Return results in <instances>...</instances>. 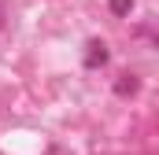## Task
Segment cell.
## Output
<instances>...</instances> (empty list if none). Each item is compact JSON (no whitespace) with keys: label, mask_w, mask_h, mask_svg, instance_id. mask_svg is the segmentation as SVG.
<instances>
[{"label":"cell","mask_w":159,"mask_h":155,"mask_svg":"<svg viewBox=\"0 0 159 155\" xmlns=\"http://www.w3.org/2000/svg\"><path fill=\"white\" fill-rule=\"evenodd\" d=\"M85 63H89V67H100V63H107V48H104L100 41H93V44H89V55H85Z\"/></svg>","instance_id":"1"},{"label":"cell","mask_w":159,"mask_h":155,"mask_svg":"<svg viewBox=\"0 0 159 155\" xmlns=\"http://www.w3.org/2000/svg\"><path fill=\"white\" fill-rule=\"evenodd\" d=\"M133 89H137V81H133V78H122L119 85H115V92H119V96H126V92H133Z\"/></svg>","instance_id":"2"},{"label":"cell","mask_w":159,"mask_h":155,"mask_svg":"<svg viewBox=\"0 0 159 155\" xmlns=\"http://www.w3.org/2000/svg\"><path fill=\"white\" fill-rule=\"evenodd\" d=\"M111 11H115V15H126V11H129V0H111Z\"/></svg>","instance_id":"3"}]
</instances>
